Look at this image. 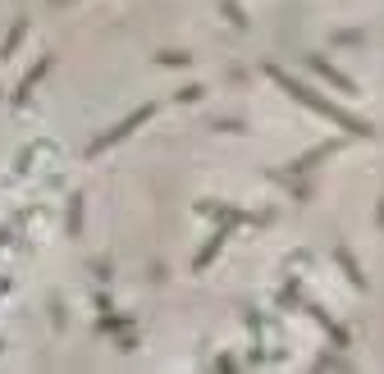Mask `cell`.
<instances>
[{
  "label": "cell",
  "instance_id": "cell-1",
  "mask_svg": "<svg viewBox=\"0 0 384 374\" xmlns=\"http://www.w3.org/2000/svg\"><path fill=\"white\" fill-rule=\"evenodd\" d=\"M265 73H270V78H275V82H280V87H284L288 96H293V101H302V105H306V110H316V114H320V119H330V123H334V128H343V132H352V137H376V128H371V123H366V119H357V114H352V110H343V105H334V101H325V96H316L311 87H306V82H297V78H288V73L280 69V64H270V69H265Z\"/></svg>",
  "mask_w": 384,
  "mask_h": 374
},
{
  "label": "cell",
  "instance_id": "cell-2",
  "mask_svg": "<svg viewBox=\"0 0 384 374\" xmlns=\"http://www.w3.org/2000/svg\"><path fill=\"white\" fill-rule=\"evenodd\" d=\"M147 119H151V105H138V110H133L128 119H119V123H114L110 132H101V137L92 142V151H88V156H101V151H110L114 142H124V137H128L133 128H138V123H147Z\"/></svg>",
  "mask_w": 384,
  "mask_h": 374
},
{
  "label": "cell",
  "instance_id": "cell-3",
  "mask_svg": "<svg viewBox=\"0 0 384 374\" xmlns=\"http://www.w3.org/2000/svg\"><path fill=\"white\" fill-rule=\"evenodd\" d=\"M46 69H51V55H42V60L32 64V69L23 73V82H18V92H14V105H28V96L37 92V82L46 78Z\"/></svg>",
  "mask_w": 384,
  "mask_h": 374
},
{
  "label": "cell",
  "instance_id": "cell-4",
  "mask_svg": "<svg viewBox=\"0 0 384 374\" xmlns=\"http://www.w3.org/2000/svg\"><path fill=\"white\" fill-rule=\"evenodd\" d=\"M311 69H316V73H320V78H325V82H334V87H339V92H348V96H352V92H357V82H352V78H348V73H339V69H334V64H330V60H320V55H311Z\"/></svg>",
  "mask_w": 384,
  "mask_h": 374
},
{
  "label": "cell",
  "instance_id": "cell-5",
  "mask_svg": "<svg viewBox=\"0 0 384 374\" xmlns=\"http://www.w3.org/2000/svg\"><path fill=\"white\" fill-rule=\"evenodd\" d=\"M339 151V142H325V147H316V151H306L302 160H293V169L297 174H306V169H316V160H325V156H334Z\"/></svg>",
  "mask_w": 384,
  "mask_h": 374
},
{
  "label": "cell",
  "instance_id": "cell-6",
  "mask_svg": "<svg viewBox=\"0 0 384 374\" xmlns=\"http://www.w3.org/2000/svg\"><path fill=\"white\" fill-rule=\"evenodd\" d=\"M311 315H316V324H320V329L330 333V338L339 342V347H348V329H339V324H334V320H330V315H325V311H316V306H311Z\"/></svg>",
  "mask_w": 384,
  "mask_h": 374
},
{
  "label": "cell",
  "instance_id": "cell-7",
  "mask_svg": "<svg viewBox=\"0 0 384 374\" xmlns=\"http://www.w3.org/2000/svg\"><path fill=\"white\" fill-rule=\"evenodd\" d=\"M334 256H339V265L348 270V279H352V283H357V287H366V274H361V265H357V261H352V251H348V247H339Z\"/></svg>",
  "mask_w": 384,
  "mask_h": 374
},
{
  "label": "cell",
  "instance_id": "cell-8",
  "mask_svg": "<svg viewBox=\"0 0 384 374\" xmlns=\"http://www.w3.org/2000/svg\"><path fill=\"white\" fill-rule=\"evenodd\" d=\"M224 237H229V233H224V228H220V233H215V237H210V242H206V251L197 256V270H206V265L215 261V251H220V247H224Z\"/></svg>",
  "mask_w": 384,
  "mask_h": 374
},
{
  "label": "cell",
  "instance_id": "cell-9",
  "mask_svg": "<svg viewBox=\"0 0 384 374\" xmlns=\"http://www.w3.org/2000/svg\"><path fill=\"white\" fill-rule=\"evenodd\" d=\"M23 32H28V18H18V23H14V32H9V37H5V46H0V55H5V60L14 55V46L23 42Z\"/></svg>",
  "mask_w": 384,
  "mask_h": 374
},
{
  "label": "cell",
  "instance_id": "cell-10",
  "mask_svg": "<svg viewBox=\"0 0 384 374\" xmlns=\"http://www.w3.org/2000/svg\"><path fill=\"white\" fill-rule=\"evenodd\" d=\"M73 206H69V233H78L83 228V197H69Z\"/></svg>",
  "mask_w": 384,
  "mask_h": 374
},
{
  "label": "cell",
  "instance_id": "cell-11",
  "mask_svg": "<svg viewBox=\"0 0 384 374\" xmlns=\"http://www.w3.org/2000/svg\"><path fill=\"white\" fill-rule=\"evenodd\" d=\"M220 9H224V14H229V23H234V27H247V18H243V9H238V5H234V0H224V5H220Z\"/></svg>",
  "mask_w": 384,
  "mask_h": 374
},
{
  "label": "cell",
  "instance_id": "cell-12",
  "mask_svg": "<svg viewBox=\"0 0 384 374\" xmlns=\"http://www.w3.org/2000/svg\"><path fill=\"white\" fill-rule=\"evenodd\" d=\"M192 55H184V51H165V55H156V64H188Z\"/></svg>",
  "mask_w": 384,
  "mask_h": 374
},
{
  "label": "cell",
  "instance_id": "cell-13",
  "mask_svg": "<svg viewBox=\"0 0 384 374\" xmlns=\"http://www.w3.org/2000/svg\"><path fill=\"white\" fill-rule=\"evenodd\" d=\"M201 92H206V87H184V92H179V101H201Z\"/></svg>",
  "mask_w": 384,
  "mask_h": 374
},
{
  "label": "cell",
  "instance_id": "cell-14",
  "mask_svg": "<svg viewBox=\"0 0 384 374\" xmlns=\"http://www.w3.org/2000/svg\"><path fill=\"white\" fill-rule=\"evenodd\" d=\"M376 219H380V228H384V201H380V215H376Z\"/></svg>",
  "mask_w": 384,
  "mask_h": 374
}]
</instances>
